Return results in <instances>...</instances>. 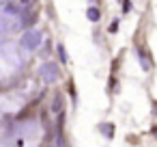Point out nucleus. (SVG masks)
Listing matches in <instances>:
<instances>
[{"instance_id": "nucleus-1", "label": "nucleus", "mask_w": 157, "mask_h": 147, "mask_svg": "<svg viewBox=\"0 0 157 147\" xmlns=\"http://www.w3.org/2000/svg\"><path fill=\"white\" fill-rule=\"evenodd\" d=\"M39 76H41V80H43L45 84L56 82V80H58V65H54V63H45V65H41Z\"/></svg>"}, {"instance_id": "nucleus-2", "label": "nucleus", "mask_w": 157, "mask_h": 147, "mask_svg": "<svg viewBox=\"0 0 157 147\" xmlns=\"http://www.w3.org/2000/svg\"><path fill=\"white\" fill-rule=\"evenodd\" d=\"M22 46L28 48V50H37L41 46V33L39 31H28L24 37H22Z\"/></svg>"}, {"instance_id": "nucleus-3", "label": "nucleus", "mask_w": 157, "mask_h": 147, "mask_svg": "<svg viewBox=\"0 0 157 147\" xmlns=\"http://www.w3.org/2000/svg\"><path fill=\"white\" fill-rule=\"evenodd\" d=\"M86 18H88L90 22H97V20L101 18V13H99V9H95V7H88V11H86Z\"/></svg>"}, {"instance_id": "nucleus-4", "label": "nucleus", "mask_w": 157, "mask_h": 147, "mask_svg": "<svg viewBox=\"0 0 157 147\" xmlns=\"http://www.w3.org/2000/svg\"><path fill=\"white\" fill-rule=\"evenodd\" d=\"M52 110H54L56 115L63 112V97H60V95H56V100H54V104H52Z\"/></svg>"}, {"instance_id": "nucleus-5", "label": "nucleus", "mask_w": 157, "mask_h": 147, "mask_svg": "<svg viewBox=\"0 0 157 147\" xmlns=\"http://www.w3.org/2000/svg\"><path fill=\"white\" fill-rule=\"evenodd\" d=\"M56 52H58L60 61H63V63H67V50H65V46H63V43H58V46H56Z\"/></svg>"}, {"instance_id": "nucleus-6", "label": "nucleus", "mask_w": 157, "mask_h": 147, "mask_svg": "<svg viewBox=\"0 0 157 147\" xmlns=\"http://www.w3.org/2000/svg\"><path fill=\"white\" fill-rule=\"evenodd\" d=\"M138 59H140V63H142V67H144V71H148V69H151V63L146 61V56H144V54H138Z\"/></svg>"}, {"instance_id": "nucleus-7", "label": "nucleus", "mask_w": 157, "mask_h": 147, "mask_svg": "<svg viewBox=\"0 0 157 147\" xmlns=\"http://www.w3.org/2000/svg\"><path fill=\"white\" fill-rule=\"evenodd\" d=\"M24 18H26V20H24L26 24H33V22H35V18H37V13H35V11H28Z\"/></svg>"}, {"instance_id": "nucleus-8", "label": "nucleus", "mask_w": 157, "mask_h": 147, "mask_svg": "<svg viewBox=\"0 0 157 147\" xmlns=\"http://www.w3.org/2000/svg\"><path fill=\"white\" fill-rule=\"evenodd\" d=\"M56 145H58V147H65V141H63V136H60V132H58V136H56Z\"/></svg>"}, {"instance_id": "nucleus-9", "label": "nucleus", "mask_w": 157, "mask_h": 147, "mask_svg": "<svg viewBox=\"0 0 157 147\" xmlns=\"http://www.w3.org/2000/svg\"><path fill=\"white\" fill-rule=\"evenodd\" d=\"M28 2H30V0H22V5H28Z\"/></svg>"}]
</instances>
